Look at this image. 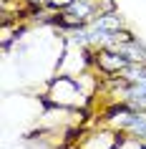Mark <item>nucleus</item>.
I'll list each match as a JSON object with an SVG mask.
<instances>
[{
	"label": "nucleus",
	"mask_w": 146,
	"mask_h": 149,
	"mask_svg": "<svg viewBox=\"0 0 146 149\" xmlns=\"http://www.w3.org/2000/svg\"><path fill=\"white\" fill-rule=\"evenodd\" d=\"M108 10H118L113 0H101V13H108Z\"/></svg>",
	"instance_id": "obj_6"
},
{
	"label": "nucleus",
	"mask_w": 146,
	"mask_h": 149,
	"mask_svg": "<svg viewBox=\"0 0 146 149\" xmlns=\"http://www.w3.org/2000/svg\"><path fill=\"white\" fill-rule=\"evenodd\" d=\"M129 58L123 56V51L118 48H111V46H103V48H96V61H93V71L101 73L103 79H116L121 76L126 66H129Z\"/></svg>",
	"instance_id": "obj_2"
},
{
	"label": "nucleus",
	"mask_w": 146,
	"mask_h": 149,
	"mask_svg": "<svg viewBox=\"0 0 146 149\" xmlns=\"http://www.w3.org/2000/svg\"><path fill=\"white\" fill-rule=\"evenodd\" d=\"M46 96L55 106H66V109H76V111L93 106V99L83 88L81 79H78L76 73H68V71H58L55 76L48 79Z\"/></svg>",
	"instance_id": "obj_1"
},
{
	"label": "nucleus",
	"mask_w": 146,
	"mask_h": 149,
	"mask_svg": "<svg viewBox=\"0 0 146 149\" xmlns=\"http://www.w3.org/2000/svg\"><path fill=\"white\" fill-rule=\"evenodd\" d=\"M126 84H146V61L144 63H129L126 71L121 73Z\"/></svg>",
	"instance_id": "obj_4"
},
{
	"label": "nucleus",
	"mask_w": 146,
	"mask_h": 149,
	"mask_svg": "<svg viewBox=\"0 0 146 149\" xmlns=\"http://www.w3.org/2000/svg\"><path fill=\"white\" fill-rule=\"evenodd\" d=\"M46 3L48 10H53V13H63V10H68L73 5V0H43Z\"/></svg>",
	"instance_id": "obj_5"
},
{
	"label": "nucleus",
	"mask_w": 146,
	"mask_h": 149,
	"mask_svg": "<svg viewBox=\"0 0 146 149\" xmlns=\"http://www.w3.org/2000/svg\"><path fill=\"white\" fill-rule=\"evenodd\" d=\"M118 51H123V56H126L131 63H144L146 61V43L141 38H136V40H131V43H126V46H121Z\"/></svg>",
	"instance_id": "obj_3"
}]
</instances>
